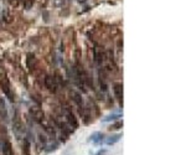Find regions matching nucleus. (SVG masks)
Listing matches in <instances>:
<instances>
[{"label": "nucleus", "instance_id": "2eb2a0df", "mask_svg": "<svg viewBox=\"0 0 186 155\" xmlns=\"http://www.w3.org/2000/svg\"><path fill=\"white\" fill-rule=\"evenodd\" d=\"M22 3H24V8L26 10H29V9L33 8V5L35 4V0H22Z\"/></svg>", "mask_w": 186, "mask_h": 155}, {"label": "nucleus", "instance_id": "a211bd4d", "mask_svg": "<svg viewBox=\"0 0 186 155\" xmlns=\"http://www.w3.org/2000/svg\"><path fill=\"white\" fill-rule=\"evenodd\" d=\"M9 4L13 6V8H17L21 3H22V0H8Z\"/></svg>", "mask_w": 186, "mask_h": 155}, {"label": "nucleus", "instance_id": "4468645a", "mask_svg": "<svg viewBox=\"0 0 186 155\" xmlns=\"http://www.w3.org/2000/svg\"><path fill=\"white\" fill-rule=\"evenodd\" d=\"M30 141H29V139L27 138H25L24 139V153H25V155H30Z\"/></svg>", "mask_w": 186, "mask_h": 155}, {"label": "nucleus", "instance_id": "f3484780", "mask_svg": "<svg viewBox=\"0 0 186 155\" xmlns=\"http://www.w3.org/2000/svg\"><path fill=\"white\" fill-rule=\"evenodd\" d=\"M0 112H4V114L6 117V107H5V102L2 98V96H0Z\"/></svg>", "mask_w": 186, "mask_h": 155}, {"label": "nucleus", "instance_id": "9b49d317", "mask_svg": "<svg viewBox=\"0 0 186 155\" xmlns=\"http://www.w3.org/2000/svg\"><path fill=\"white\" fill-rule=\"evenodd\" d=\"M91 140L95 143L96 145H99V144H102L103 143V134L102 133H99V132H97V133H93L92 135H91Z\"/></svg>", "mask_w": 186, "mask_h": 155}, {"label": "nucleus", "instance_id": "0eeeda50", "mask_svg": "<svg viewBox=\"0 0 186 155\" xmlns=\"http://www.w3.org/2000/svg\"><path fill=\"white\" fill-rule=\"evenodd\" d=\"M113 91H114V96L117 98V101L119 102V104L123 107V84L117 82L113 86Z\"/></svg>", "mask_w": 186, "mask_h": 155}, {"label": "nucleus", "instance_id": "1a4fd4ad", "mask_svg": "<svg viewBox=\"0 0 186 155\" xmlns=\"http://www.w3.org/2000/svg\"><path fill=\"white\" fill-rule=\"evenodd\" d=\"M26 65H27V68L30 71H33L35 68V65H36V58H35V55L29 52L26 55Z\"/></svg>", "mask_w": 186, "mask_h": 155}, {"label": "nucleus", "instance_id": "dca6fc26", "mask_svg": "<svg viewBox=\"0 0 186 155\" xmlns=\"http://www.w3.org/2000/svg\"><path fill=\"white\" fill-rule=\"evenodd\" d=\"M119 118H122L120 114H110V115L106 117V118L103 119V122H112V120H117V119H119Z\"/></svg>", "mask_w": 186, "mask_h": 155}, {"label": "nucleus", "instance_id": "39448f33", "mask_svg": "<svg viewBox=\"0 0 186 155\" xmlns=\"http://www.w3.org/2000/svg\"><path fill=\"white\" fill-rule=\"evenodd\" d=\"M30 114L34 118V120H36L39 123H42L44 119H45V113L39 107H31L30 108Z\"/></svg>", "mask_w": 186, "mask_h": 155}, {"label": "nucleus", "instance_id": "7ed1b4c3", "mask_svg": "<svg viewBox=\"0 0 186 155\" xmlns=\"http://www.w3.org/2000/svg\"><path fill=\"white\" fill-rule=\"evenodd\" d=\"M13 130H14V133L17 138H20L22 132H24V126H22V122L19 117V113H16L14 119H13Z\"/></svg>", "mask_w": 186, "mask_h": 155}, {"label": "nucleus", "instance_id": "423d86ee", "mask_svg": "<svg viewBox=\"0 0 186 155\" xmlns=\"http://www.w3.org/2000/svg\"><path fill=\"white\" fill-rule=\"evenodd\" d=\"M70 95H71V97H72V99H73V102L77 104V107L79 108V113L82 114L83 112H84V103H83V99H82V96L79 95V93H77V92H75V91H71L70 92Z\"/></svg>", "mask_w": 186, "mask_h": 155}, {"label": "nucleus", "instance_id": "9d476101", "mask_svg": "<svg viewBox=\"0 0 186 155\" xmlns=\"http://www.w3.org/2000/svg\"><path fill=\"white\" fill-rule=\"evenodd\" d=\"M95 60L97 62V65H99V66L103 64V61H104V55H103L102 50H99L98 47L95 48Z\"/></svg>", "mask_w": 186, "mask_h": 155}, {"label": "nucleus", "instance_id": "f03ea898", "mask_svg": "<svg viewBox=\"0 0 186 155\" xmlns=\"http://www.w3.org/2000/svg\"><path fill=\"white\" fill-rule=\"evenodd\" d=\"M64 110H65L66 122H67V124H68V126L71 127V129H72V130L77 129V128H78V120H77L76 115L73 114V112H72L71 109H68L67 107H66V108H64Z\"/></svg>", "mask_w": 186, "mask_h": 155}, {"label": "nucleus", "instance_id": "6e6552de", "mask_svg": "<svg viewBox=\"0 0 186 155\" xmlns=\"http://www.w3.org/2000/svg\"><path fill=\"white\" fill-rule=\"evenodd\" d=\"M2 149H3V154L4 155H14L13 153V148H11V143L8 140V139H4L2 140Z\"/></svg>", "mask_w": 186, "mask_h": 155}, {"label": "nucleus", "instance_id": "f257e3e1", "mask_svg": "<svg viewBox=\"0 0 186 155\" xmlns=\"http://www.w3.org/2000/svg\"><path fill=\"white\" fill-rule=\"evenodd\" d=\"M0 87H2L4 95L13 102L14 101V95H13V92H11V86H10L9 78L6 77L5 73H0Z\"/></svg>", "mask_w": 186, "mask_h": 155}, {"label": "nucleus", "instance_id": "f8f14e48", "mask_svg": "<svg viewBox=\"0 0 186 155\" xmlns=\"http://www.w3.org/2000/svg\"><path fill=\"white\" fill-rule=\"evenodd\" d=\"M120 138H122V134H115V135L109 137V138L106 140V143H107V145H113V144H115L117 141H119Z\"/></svg>", "mask_w": 186, "mask_h": 155}, {"label": "nucleus", "instance_id": "6ab92c4d", "mask_svg": "<svg viewBox=\"0 0 186 155\" xmlns=\"http://www.w3.org/2000/svg\"><path fill=\"white\" fill-rule=\"evenodd\" d=\"M107 154V150L106 149H102V150H99L98 153H96L95 155H106Z\"/></svg>", "mask_w": 186, "mask_h": 155}, {"label": "nucleus", "instance_id": "20e7f679", "mask_svg": "<svg viewBox=\"0 0 186 155\" xmlns=\"http://www.w3.org/2000/svg\"><path fill=\"white\" fill-rule=\"evenodd\" d=\"M45 87H46L50 92L56 93V92H57V88H58V83H57V81H56L55 77H52V76H46V77H45Z\"/></svg>", "mask_w": 186, "mask_h": 155}, {"label": "nucleus", "instance_id": "ddd939ff", "mask_svg": "<svg viewBox=\"0 0 186 155\" xmlns=\"http://www.w3.org/2000/svg\"><path fill=\"white\" fill-rule=\"evenodd\" d=\"M123 127V120H118V122H115L114 124H112V126L108 128V130H118V129H120Z\"/></svg>", "mask_w": 186, "mask_h": 155}]
</instances>
